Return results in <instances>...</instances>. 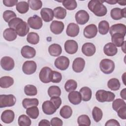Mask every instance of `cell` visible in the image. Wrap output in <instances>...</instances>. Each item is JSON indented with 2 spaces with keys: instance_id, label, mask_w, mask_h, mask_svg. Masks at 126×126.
Returning <instances> with one entry per match:
<instances>
[{
  "instance_id": "1",
  "label": "cell",
  "mask_w": 126,
  "mask_h": 126,
  "mask_svg": "<svg viewBox=\"0 0 126 126\" xmlns=\"http://www.w3.org/2000/svg\"><path fill=\"white\" fill-rule=\"evenodd\" d=\"M103 2L104 1L98 0H90L88 4V8L96 16L98 17L104 16L107 14V9L106 6L103 4Z\"/></svg>"
},
{
  "instance_id": "2",
  "label": "cell",
  "mask_w": 126,
  "mask_h": 126,
  "mask_svg": "<svg viewBox=\"0 0 126 126\" xmlns=\"http://www.w3.org/2000/svg\"><path fill=\"white\" fill-rule=\"evenodd\" d=\"M96 100L100 102H111L114 100L115 95L111 92L99 90L95 94Z\"/></svg>"
},
{
  "instance_id": "3",
  "label": "cell",
  "mask_w": 126,
  "mask_h": 126,
  "mask_svg": "<svg viewBox=\"0 0 126 126\" xmlns=\"http://www.w3.org/2000/svg\"><path fill=\"white\" fill-rule=\"evenodd\" d=\"M99 67L103 73L109 74L113 72L115 69V63L111 60L104 59L101 61L99 63Z\"/></svg>"
},
{
  "instance_id": "4",
  "label": "cell",
  "mask_w": 126,
  "mask_h": 126,
  "mask_svg": "<svg viewBox=\"0 0 126 126\" xmlns=\"http://www.w3.org/2000/svg\"><path fill=\"white\" fill-rule=\"evenodd\" d=\"M16 98L13 94L0 95V107L4 108L11 107L15 105Z\"/></svg>"
},
{
  "instance_id": "5",
  "label": "cell",
  "mask_w": 126,
  "mask_h": 126,
  "mask_svg": "<svg viewBox=\"0 0 126 126\" xmlns=\"http://www.w3.org/2000/svg\"><path fill=\"white\" fill-rule=\"evenodd\" d=\"M55 66L61 70H66L69 65V60L65 56H60L55 61Z\"/></svg>"
},
{
  "instance_id": "6",
  "label": "cell",
  "mask_w": 126,
  "mask_h": 126,
  "mask_svg": "<svg viewBox=\"0 0 126 126\" xmlns=\"http://www.w3.org/2000/svg\"><path fill=\"white\" fill-rule=\"evenodd\" d=\"M28 24L30 28L34 30L41 29L43 25L41 18L37 15H34L32 17H29L28 19Z\"/></svg>"
},
{
  "instance_id": "7",
  "label": "cell",
  "mask_w": 126,
  "mask_h": 126,
  "mask_svg": "<svg viewBox=\"0 0 126 126\" xmlns=\"http://www.w3.org/2000/svg\"><path fill=\"white\" fill-rule=\"evenodd\" d=\"M37 68L36 63L33 61H26L23 64L22 70L23 72L27 75L34 73Z\"/></svg>"
},
{
  "instance_id": "8",
  "label": "cell",
  "mask_w": 126,
  "mask_h": 126,
  "mask_svg": "<svg viewBox=\"0 0 126 126\" xmlns=\"http://www.w3.org/2000/svg\"><path fill=\"white\" fill-rule=\"evenodd\" d=\"M52 70L49 67H43L39 74V77L40 81L43 83H48L51 82V76Z\"/></svg>"
},
{
  "instance_id": "9",
  "label": "cell",
  "mask_w": 126,
  "mask_h": 126,
  "mask_svg": "<svg viewBox=\"0 0 126 126\" xmlns=\"http://www.w3.org/2000/svg\"><path fill=\"white\" fill-rule=\"evenodd\" d=\"M0 65L4 70L10 71L14 68L15 63L12 58L5 56L2 57L0 60Z\"/></svg>"
},
{
  "instance_id": "10",
  "label": "cell",
  "mask_w": 126,
  "mask_h": 126,
  "mask_svg": "<svg viewBox=\"0 0 126 126\" xmlns=\"http://www.w3.org/2000/svg\"><path fill=\"white\" fill-rule=\"evenodd\" d=\"M90 18L88 13L84 10H80L77 12L75 14V20L76 22L79 25H84L86 24Z\"/></svg>"
},
{
  "instance_id": "11",
  "label": "cell",
  "mask_w": 126,
  "mask_h": 126,
  "mask_svg": "<svg viewBox=\"0 0 126 126\" xmlns=\"http://www.w3.org/2000/svg\"><path fill=\"white\" fill-rule=\"evenodd\" d=\"M97 33V28L95 25L90 24L87 26L84 29L83 34L87 38H93L94 37Z\"/></svg>"
},
{
  "instance_id": "12",
  "label": "cell",
  "mask_w": 126,
  "mask_h": 126,
  "mask_svg": "<svg viewBox=\"0 0 126 126\" xmlns=\"http://www.w3.org/2000/svg\"><path fill=\"white\" fill-rule=\"evenodd\" d=\"M78 45L77 42L74 40H68L64 43L65 52L69 54H74L78 50Z\"/></svg>"
},
{
  "instance_id": "13",
  "label": "cell",
  "mask_w": 126,
  "mask_h": 126,
  "mask_svg": "<svg viewBox=\"0 0 126 126\" xmlns=\"http://www.w3.org/2000/svg\"><path fill=\"white\" fill-rule=\"evenodd\" d=\"M126 8L121 9L120 8L116 7L113 8L110 12V15L111 18L115 20H119L123 18L126 17Z\"/></svg>"
},
{
  "instance_id": "14",
  "label": "cell",
  "mask_w": 126,
  "mask_h": 126,
  "mask_svg": "<svg viewBox=\"0 0 126 126\" xmlns=\"http://www.w3.org/2000/svg\"><path fill=\"white\" fill-rule=\"evenodd\" d=\"M81 50L83 54L87 57L92 56L94 54L96 51L94 45L90 42L84 43L82 47Z\"/></svg>"
},
{
  "instance_id": "15",
  "label": "cell",
  "mask_w": 126,
  "mask_h": 126,
  "mask_svg": "<svg viewBox=\"0 0 126 126\" xmlns=\"http://www.w3.org/2000/svg\"><path fill=\"white\" fill-rule=\"evenodd\" d=\"M15 30L19 36L23 37L28 34L30 28L28 23L23 21L16 26Z\"/></svg>"
},
{
  "instance_id": "16",
  "label": "cell",
  "mask_w": 126,
  "mask_h": 126,
  "mask_svg": "<svg viewBox=\"0 0 126 126\" xmlns=\"http://www.w3.org/2000/svg\"><path fill=\"white\" fill-rule=\"evenodd\" d=\"M43 112L46 115L53 114L57 111V108L50 100L45 101L42 105Z\"/></svg>"
},
{
  "instance_id": "17",
  "label": "cell",
  "mask_w": 126,
  "mask_h": 126,
  "mask_svg": "<svg viewBox=\"0 0 126 126\" xmlns=\"http://www.w3.org/2000/svg\"><path fill=\"white\" fill-rule=\"evenodd\" d=\"M64 28V25L63 22L58 21H53L50 24V28L51 31L55 34L61 33Z\"/></svg>"
},
{
  "instance_id": "18",
  "label": "cell",
  "mask_w": 126,
  "mask_h": 126,
  "mask_svg": "<svg viewBox=\"0 0 126 126\" xmlns=\"http://www.w3.org/2000/svg\"><path fill=\"white\" fill-rule=\"evenodd\" d=\"M21 53L24 58L31 59L35 57L36 55V51L35 49L32 47L25 45L22 48Z\"/></svg>"
},
{
  "instance_id": "19",
  "label": "cell",
  "mask_w": 126,
  "mask_h": 126,
  "mask_svg": "<svg viewBox=\"0 0 126 126\" xmlns=\"http://www.w3.org/2000/svg\"><path fill=\"white\" fill-rule=\"evenodd\" d=\"M109 33L111 35L116 33H119L125 36L126 33V26L125 25L119 23L112 25L109 30Z\"/></svg>"
},
{
  "instance_id": "20",
  "label": "cell",
  "mask_w": 126,
  "mask_h": 126,
  "mask_svg": "<svg viewBox=\"0 0 126 126\" xmlns=\"http://www.w3.org/2000/svg\"><path fill=\"white\" fill-rule=\"evenodd\" d=\"M85 65V60L80 57L76 58L73 62L72 63V69L74 71L77 73L82 72Z\"/></svg>"
},
{
  "instance_id": "21",
  "label": "cell",
  "mask_w": 126,
  "mask_h": 126,
  "mask_svg": "<svg viewBox=\"0 0 126 126\" xmlns=\"http://www.w3.org/2000/svg\"><path fill=\"white\" fill-rule=\"evenodd\" d=\"M40 14L42 19L45 22L51 21L54 17L53 10L49 8H43L40 11Z\"/></svg>"
},
{
  "instance_id": "22",
  "label": "cell",
  "mask_w": 126,
  "mask_h": 126,
  "mask_svg": "<svg viewBox=\"0 0 126 126\" xmlns=\"http://www.w3.org/2000/svg\"><path fill=\"white\" fill-rule=\"evenodd\" d=\"M15 117L14 112L11 110H5L1 115V120L5 124L12 123Z\"/></svg>"
},
{
  "instance_id": "23",
  "label": "cell",
  "mask_w": 126,
  "mask_h": 126,
  "mask_svg": "<svg viewBox=\"0 0 126 126\" xmlns=\"http://www.w3.org/2000/svg\"><path fill=\"white\" fill-rule=\"evenodd\" d=\"M79 27L74 23H69L66 28V33L67 35L70 37H75L79 33Z\"/></svg>"
},
{
  "instance_id": "24",
  "label": "cell",
  "mask_w": 126,
  "mask_h": 126,
  "mask_svg": "<svg viewBox=\"0 0 126 126\" xmlns=\"http://www.w3.org/2000/svg\"><path fill=\"white\" fill-rule=\"evenodd\" d=\"M104 53L108 56H114L118 52V49L116 46L111 42L105 44L103 47Z\"/></svg>"
},
{
  "instance_id": "25",
  "label": "cell",
  "mask_w": 126,
  "mask_h": 126,
  "mask_svg": "<svg viewBox=\"0 0 126 126\" xmlns=\"http://www.w3.org/2000/svg\"><path fill=\"white\" fill-rule=\"evenodd\" d=\"M68 98L70 103L74 105L80 104L82 101V97L80 92L78 91H72L68 95Z\"/></svg>"
},
{
  "instance_id": "26",
  "label": "cell",
  "mask_w": 126,
  "mask_h": 126,
  "mask_svg": "<svg viewBox=\"0 0 126 126\" xmlns=\"http://www.w3.org/2000/svg\"><path fill=\"white\" fill-rule=\"evenodd\" d=\"M4 38L8 41H12L16 39L17 34L15 30L11 28L6 29L3 32Z\"/></svg>"
},
{
  "instance_id": "27",
  "label": "cell",
  "mask_w": 126,
  "mask_h": 126,
  "mask_svg": "<svg viewBox=\"0 0 126 126\" xmlns=\"http://www.w3.org/2000/svg\"><path fill=\"white\" fill-rule=\"evenodd\" d=\"M125 36L119 33H116L111 35L112 43L117 47L122 46L125 42Z\"/></svg>"
},
{
  "instance_id": "28",
  "label": "cell",
  "mask_w": 126,
  "mask_h": 126,
  "mask_svg": "<svg viewBox=\"0 0 126 126\" xmlns=\"http://www.w3.org/2000/svg\"><path fill=\"white\" fill-rule=\"evenodd\" d=\"M48 51L50 55L54 57H57L60 55L62 52V49L58 44L54 43L49 46Z\"/></svg>"
},
{
  "instance_id": "29",
  "label": "cell",
  "mask_w": 126,
  "mask_h": 126,
  "mask_svg": "<svg viewBox=\"0 0 126 126\" xmlns=\"http://www.w3.org/2000/svg\"><path fill=\"white\" fill-rule=\"evenodd\" d=\"M80 93L81 95L82 100L84 101H89L92 97V90L87 87H84L80 89Z\"/></svg>"
},
{
  "instance_id": "30",
  "label": "cell",
  "mask_w": 126,
  "mask_h": 126,
  "mask_svg": "<svg viewBox=\"0 0 126 126\" xmlns=\"http://www.w3.org/2000/svg\"><path fill=\"white\" fill-rule=\"evenodd\" d=\"M14 83L13 79L10 76H5L0 79V87L2 88H7L11 86Z\"/></svg>"
},
{
  "instance_id": "31",
  "label": "cell",
  "mask_w": 126,
  "mask_h": 126,
  "mask_svg": "<svg viewBox=\"0 0 126 126\" xmlns=\"http://www.w3.org/2000/svg\"><path fill=\"white\" fill-rule=\"evenodd\" d=\"M39 101L37 98H24L22 101V105L25 109H27L29 107L36 106L38 105Z\"/></svg>"
},
{
  "instance_id": "32",
  "label": "cell",
  "mask_w": 126,
  "mask_h": 126,
  "mask_svg": "<svg viewBox=\"0 0 126 126\" xmlns=\"http://www.w3.org/2000/svg\"><path fill=\"white\" fill-rule=\"evenodd\" d=\"M54 17L58 19H63L66 15V10L64 8L59 6L53 10Z\"/></svg>"
},
{
  "instance_id": "33",
  "label": "cell",
  "mask_w": 126,
  "mask_h": 126,
  "mask_svg": "<svg viewBox=\"0 0 126 126\" xmlns=\"http://www.w3.org/2000/svg\"><path fill=\"white\" fill-rule=\"evenodd\" d=\"M16 8L19 13L25 14L27 13L29 9V4L25 1H19L16 4Z\"/></svg>"
},
{
  "instance_id": "34",
  "label": "cell",
  "mask_w": 126,
  "mask_h": 126,
  "mask_svg": "<svg viewBox=\"0 0 126 126\" xmlns=\"http://www.w3.org/2000/svg\"><path fill=\"white\" fill-rule=\"evenodd\" d=\"M107 86L112 91H117L119 90L121 84L119 80L115 78L110 79L107 83Z\"/></svg>"
},
{
  "instance_id": "35",
  "label": "cell",
  "mask_w": 126,
  "mask_h": 126,
  "mask_svg": "<svg viewBox=\"0 0 126 126\" xmlns=\"http://www.w3.org/2000/svg\"><path fill=\"white\" fill-rule=\"evenodd\" d=\"M72 114V110L68 105H64L60 111V114L64 119L70 118Z\"/></svg>"
},
{
  "instance_id": "36",
  "label": "cell",
  "mask_w": 126,
  "mask_h": 126,
  "mask_svg": "<svg viewBox=\"0 0 126 126\" xmlns=\"http://www.w3.org/2000/svg\"><path fill=\"white\" fill-rule=\"evenodd\" d=\"M109 30V24L105 20L100 21L98 24V32L102 35L107 34Z\"/></svg>"
},
{
  "instance_id": "37",
  "label": "cell",
  "mask_w": 126,
  "mask_h": 126,
  "mask_svg": "<svg viewBox=\"0 0 126 126\" xmlns=\"http://www.w3.org/2000/svg\"><path fill=\"white\" fill-rule=\"evenodd\" d=\"M26 112V114L32 119H36L39 115V110L36 106L28 108Z\"/></svg>"
},
{
  "instance_id": "38",
  "label": "cell",
  "mask_w": 126,
  "mask_h": 126,
  "mask_svg": "<svg viewBox=\"0 0 126 126\" xmlns=\"http://www.w3.org/2000/svg\"><path fill=\"white\" fill-rule=\"evenodd\" d=\"M27 40L29 43L31 44L35 45L39 42V36L37 33L31 32L28 33L27 35Z\"/></svg>"
},
{
  "instance_id": "39",
  "label": "cell",
  "mask_w": 126,
  "mask_h": 126,
  "mask_svg": "<svg viewBox=\"0 0 126 126\" xmlns=\"http://www.w3.org/2000/svg\"><path fill=\"white\" fill-rule=\"evenodd\" d=\"M77 87V82L72 79H69L67 80L64 85V89L67 92H71L74 91L76 89Z\"/></svg>"
},
{
  "instance_id": "40",
  "label": "cell",
  "mask_w": 126,
  "mask_h": 126,
  "mask_svg": "<svg viewBox=\"0 0 126 126\" xmlns=\"http://www.w3.org/2000/svg\"><path fill=\"white\" fill-rule=\"evenodd\" d=\"M92 116L95 122H99L103 116V113L101 109L97 107H94L92 110Z\"/></svg>"
},
{
  "instance_id": "41",
  "label": "cell",
  "mask_w": 126,
  "mask_h": 126,
  "mask_svg": "<svg viewBox=\"0 0 126 126\" xmlns=\"http://www.w3.org/2000/svg\"><path fill=\"white\" fill-rule=\"evenodd\" d=\"M48 94L50 97L53 96H60L61 94V90L60 88L57 86H52L49 88Z\"/></svg>"
},
{
  "instance_id": "42",
  "label": "cell",
  "mask_w": 126,
  "mask_h": 126,
  "mask_svg": "<svg viewBox=\"0 0 126 126\" xmlns=\"http://www.w3.org/2000/svg\"><path fill=\"white\" fill-rule=\"evenodd\" d=\"M77 123L79 126H89L91 125V120L88 115H82L78 117Z\"/></svg>"
},
{
  "instance_id": "43",
  "label": "cell",
  "mask_w": 126,
  "mask_h": 126,
  "mask_svg": "<svg viewBox=\"0 0 126 126\" xmlns=\"http://www.w3.org/2000/svg\"><path fill=\"white\" fill-rule=\"evenodd\" d=\"M24 92L27 95L34 96L37 94V90L34 85H27L24 88Z\"/></svg>"
},
{
  "instance_id": "44",
  "label": "cell",
  "mask_w": 126,
  "mask_h": 126,
  "mask_svg": "<svg viewBox=\"0 0 126 126\" xmlns=\"http://www.w3.org/2000/svg\"><path fill=\"white\" fill-rule=\"evenodd\" d=\"M18 125L20 126H30L31 125V120L26 115L20 116L18 120Z\"/></svg>"
},
{
  "instance_id": "45",
  "label": "cell",
  "mask_w": 126,
  "mask_h": 126,
  "mask_svg": "<svg viewBox=\"0 0 126 126\" xmlns=\"http://www.w3.org/2000/svg\"><path fill=\"white\" fill-rule=\"evenodd\" d=\"M62 3L63 6L69 10L75 9L77 6V2L74 0H64L62 1Z\"/></svg>"
},
{
  "instance_id": "46",
  "label": "cell",
  "mask_w": 126,
  "mask_h": 126,
  "mask_svg": "<svg viewBox=\"0 0 126 126\" xmlns=\"http://www.w3.org/2000/svg\"><path fill=\"white\" fill-rule=\"evenodd\" d=\"M28 3L30 8L33 10H38L42 6V2L40 0H29Z\"/></svg>"
},
{
  "instance_id": "47",
  "label": "cell",
  "mask_w": 126,
  "mask_h": 126,
  "mask_svg": "<svg viewBox=\"0 0 126 126\" xmlns=\"http://www.w3.org/2000/svg\"><path fill=\"white\" fill-rule=\"evenodd\" d=\"M16 18V13L10 10H7L5 11L3 13V18L4 20L8 23L13 19Z\"/></svg>"
},
{
  "instance_id": "48",
  "label": "cell",
  "mask_w": 126,
  "mask_h": 126,
  "mask_svg": "<svg viewBox=\"0 0 126 126\" xmlns=\"http://www.w3.org/2000/svg\"><path fill=\"white\" fill-rule=\"evenodd\" d=\"M125 106H126V102L122 99L120 98L114 100L112 103V108L116 112H117L120 108Z\"/></svg>"
},
{
  "instance_id": "49",
  "label": "cell",
  "mask_w": 126,
  "mask_h": 126,
  "mask_svg": "<svg viewBox=\"0 0 126 126\" xmlns=\"http://www.w3.org/2000/svg\"><path fill=\"white\" fill-rule=\"evenodd\" d=\"M62 79V75L61 73L52 70L51 76V82L55 83H58L61 82Z\"/></svg>"
},
{
  "instance_id": "50",
  "label": "cell",
  "mask_w": 126,
  "mask_h": 126,
  "mask_svg": "<svg viewBox=\"0 0 126 126\" xmlns=\"http://www.w3.org/2000/svg\"><path fill=\"white\" fill-rule=\"evenodd\" d=\"M23 21V20L20 18H15L13 19H12L8 24V26L10 28L13 29L14 30H15L16 26L21 22Z\"/></svg>"
},
{
  "instance_id": "51",
  "label": "cell",
  "mask_w": 126,
  "mask_h": 126,
  "mask_svg": "<svg viewBox=\"0 0 126 126\" xmlns=\"http://www.w3.org/2000/svg\"><path fill=\"white\" fill-rule=\"evenodd\" d=\"M50 101L54 104L55 106L58 109L62 104V99L60 96H53L51 97Z\"/></svg>"
},
{
  "instance_id": "52",
  "label": "cell",
  "mask_w": 126,
  "mask_h": 126,
  "mask_svg": "<svg viewBox=\"0 0 126 126\" xmlns=\"http://www.w3.org/2000/svg\"><path fill=\"white\" fill-rule=\"evenodd\" d=\"M118 116L122 119H126V106L120 108L117 111Z\"/></svg>"
},
{
  "instance_id": "53",
  "label": "cell",
  "mask_w": 126,
  "mask_h": 126,
  "mask_svg": "<svg viewBox=\"0 0 126 126\" xmlns=\"http://www.w3.org/2000/svg\"><path fill=\"white\" fill-rule=\"evenodd\" d=\"M50 124L52 126H62L63 125V121L58 117H54L51 120Z\"/></svg>"
},
{
  "instance_id": "54",
  "label": "cell",
  "mask_w": 126,
  "mask_h": 126,
  "mask_svg": "<svg viewBox=\"0 0 126 126\" xmlns=\"http://www.w3.org/2000/svg\"><path fill=\"white\" fill-rule=\"evenodd\" d=\"M3 4L7 7H12L17 4V0H3L2 1Z\"/></svg>"
},
{
  "instance_id": "55",
  "label": "cell",
  "mask_w": 126,
  "mask_h": 126,
  "mask_svg": "<svg viewBox=\"0 0 126 126\" xmlns=\"http://www.w3.org/2000/svg\"><path fill=\"white\" fill-rule=\"evenodd\" d=\"M105 126H120V125L119 122L115 119H111L107 121V122L105 124Z\"/></svg>"
},
{
  "instance_id": "56",
  "label": "cell",
  "mask_w": 126,
  "mask_h": 126,
  "mask_svg": "<svg viewBox=\"0 0 126 126\" xmlns=\"http://www.w3.org/2000/svg\"><path fill=\"white\" fill-rule=\"evenodd\" d=\"M51 124L50 122L48 120L45 119L41 120L38 124L39 126H49Z\"/></svg>"
},
{
  "instance_id": "57",
  "label": "cell",
  "mask_w": 126,
  "mask_h": 126,
  "mask_svg": "<svg viewBox=\"0 0 126 126\" xmlns=\"http://www.w3.org/2000/svg\"><path fill=\"white\" fill-rule=\"evenodd\" d=\"M120 96L123 99L125 100L126 99V88H124L121 91Z\"/></svg>"
},
{
  "instance_id": "58",
  "label": "cell",
  "mask_w": 126,
  "mask_h": 126,
  "mask_svg": "<svg viewBox=\"0 0 126 126\" xmlns=\"http://www.w3.org/2000/svg\"><path fill=\"white\" fill-rule=\"evenodd\" d=\"M104 2H106L110 4H116L117 3V1L113 0H106V1H104Z\"/></svg>"
},
{
  "instance_id": "59",
  "label": "cell",
  "mask_w": 126,
  "mask_h": 126,
  "mask_svg": "<svg viewBox=\"0 0 126 126\" xmlns=\"http://www.w3.org/2000/svg\"><path fill=\"white\" fill-rule=\"evenodd\" d=\"M117 3H118L120 5H126V1L125 0H123V1H117Z\"/></svg>"
}]
</instances>
